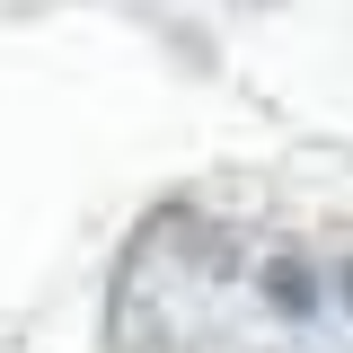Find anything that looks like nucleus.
<instances>
[{"label":"nucleus","mask_w":353,"mask_h":353,"mask_svg":"<svg viewBox=\"0 0 353 353\" xmlns=\"http://www.w3.org/2000/svg\"><path fill=\"white\" fill-rule=\"evenodd\" d=\"M256 292H265V309H274V318L309 327V318H318V265L283 248V256H265V265H256Z\"/></svg>","instance_id":"nucleus-1"},{"label":"nucleus","mask_w":353,"mask_h":353,"mask_svg":"<svg viewBox=\"0 0 353 353\" xmlns=\"http://www.w3.org/2000/svg\"><path fill=\"white\" fill-rule=\"evenodd\" d=\"M336 301H345V318H353V256L336 265Z\"/></svg>","instance_id":"nucleus-2"}]
</instances>
